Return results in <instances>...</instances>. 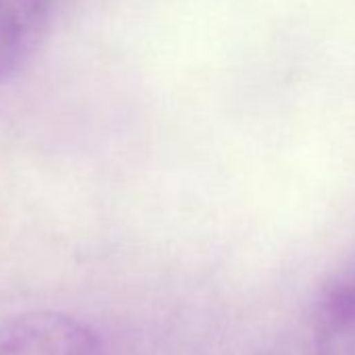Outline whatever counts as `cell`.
<instances>
[{
	"instance_id": "6da1fadb",
	"label": "cell",
	"mask_w": 355,
	"mask_h": 355,
	"mask_svg": "<svg viewBox=\"0 0 355 355\" xmlns=\"http://www.w3.org/2000/svg\"><path fill=\"white\" fill-rule=\"evenodd\" d=\"M0 355H109L84 322L57 311H32L0 324Z\"/></svg>"
},
{
	"instance_id": "7a4b0ae2",
	"label": "cell",
	"mask_w": 355,
	"mask_h": 355,
	"mask_svg": "<svg viewBox=\"0 0 355 355\" xmlns=\"http://www.w3.org/2000/svg\"><path fill=\"white\" fill-rule=\"evenodd\" d=\"M46 24L44 0H0V82L36 53Z\"/></svg>"
},
{
	"instance_id": "3957f363",
	"label": "cell",
	"mask_w": 355,
	"mask_h": 355,
	"mask_svg": "<svg viewBox=\"0 0 355 355\" xmlns=\"http://www.w3.org/2000/svg\"><path fill=\"white\" fill-rule=\"evenodd\" d=\"M318 355H355V272L334 280L313 313Z\"/></svg>"
}]
</instances>
